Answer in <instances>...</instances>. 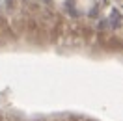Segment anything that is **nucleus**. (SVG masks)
I'll return each instance as SVG.
<instances>
[{
  "instance_id": "obj_1",
  "label": "nucleus",
  "mask_w": 123,
  "mask_h": 121,
  "mask_svg": "<svg viewBox=\"0 0 123 121\" xmlns=\"http://www.w3.org/2000/svg\"><path fill=\"white\" fill-rule=\"evenodd\" d=\"M108 26L112 30H119L121 28V13H119L117 8H112V11H110V15H108Z\"/></svg>"
},
{
  "instance_id": "obj_2",
  "label": "nucleus",
  "mask_w": 123,
  "mask_h": 121,
  "mask_svg": "<svg viewBox=\"0 0 123 121\" xmlns=\"http://www.w3.org/2000/svg\"><path fill=\"white\" fill-rule=\"evenodd\" d=\"M106 28H110L108 26V19H101L99 24H97V30H106Z\"/></svg>"
},
{
  "instance_id": "obj_3",
  "label": "nucleus",
  "mask_w": 123,
  "mask_h": 121,
  "mask_svg": "<svg viewBox=\"0 0 123 121\" xmlns=\"http://www.w3.org/2000/svg\"><path fill=\"white\" fill-rule=\"evenodd\" d=\"M99 15V6L95 4L93 8H90V11H88V17H97Z\"/></svg>"
},
{
  "instance_id": "obj_4",
  "label": "nucleus",
  "mask_w": 123,
  "mask_h": 121,
  "mask_svg": "<svg viewBox=\"0 0 123 121\" xmlns=\"http://www.w3.org/2000/svg\"><path fill=\"white\" fill-rule=\"evenodd\" d=\"M47 2H49V0H47Z\"/></svg>"
}]
</instances>
